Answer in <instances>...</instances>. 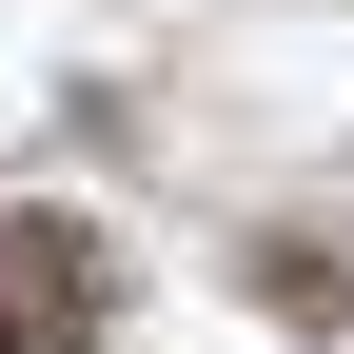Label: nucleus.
Returning a JSON list of instances; mask_svg holds the SVG:
<instances>
[{
  "label": "nucleus",
  "mask_w": 354,
  "mask_h": 354,
  "mask_svg": "<svg viewBox=\"0 0 354 354\" xmlns=\"http://www.w3.org/2000/svg\"><path fill=\"white\" fill-rule=\"evenodd\" d=\"M118 335V256L79 216H20L0 197V354H99Z\"/></svg>",
  "instance_id": "1"
}]
</instances>
